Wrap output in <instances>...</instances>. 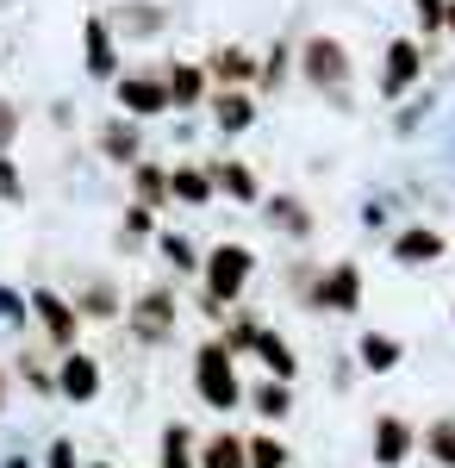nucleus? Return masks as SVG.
I'll list each match as a JSON object with an SVG mask.
<instances>
[{
	"label": "nucleus",
	"instance_id": "1",
	"mask_svg": "<svg viewBox=\"0 0 455 468\" xmlns=\"http://www.w3.org/2000/svg\"><path fill=\"white\" fill-rule=\"evenodd\" d=\"M249 269H256V256L244 250V244H218V250L206 256V313H225L238 293H244V282H249Z\"/></svg>",
	"mask_w": 455,
	"mask_h": 468
},
{
	"label": "nucleus",
	"instance_id": "2",
	"mask_svg": "<svg viewBox=\"0 0 455 468\" xmlns=\"http://www.w3.org/2000/svg\"><path fill=\"white\" fill-rule=\"evenodd\" d=\"M194 381H200L206 406H218V412L238 406V375H231V350H225V344H206V350L194 356Z\"/></svg>",
	"mask_w": 455,
	"mask_h": 468
},
{
	"label": "nucleus",
	"instance_id": "3",
	"mask_svg": "<svg viewBox=\"0 0 455 468\" xmlns=\"http://www.w3.org/2000/svg\"><path fill=\"white\" fill-rule=\"evenodd\" d=\"M300 69H306V81H312V88H324V94H344L350 57H344V44H337V37H306Z\"/></svg>",
	"mask_w": 455,
	"mask_h": 468
},
{
	"label": "nucleus",
	"instance_id": "4",
	"mask_svg": "<svg viewBox=\"0 0 455 468\" xmlns=\"http://www.w3.org/2000/svg\"><path fill=\"white\" fill-rule=\"evenodd\" d=\"M355 300H362V275H355V262H337V269L312 288V306H324V313H350Z\"/></svg>",
	"mask_w": 455,
	"mask_h": 468
},
{
	"label": "nucleus",
	"instance_id": "5",
	"mask_svg": "<svg viewBox=\"0 0 455 468\" xmlns=\"http://www.w3.org/2000/svg\"><path fill=\"white\" fill-rule=\"evenodd\" d=\"M418 69H424V50L406 44V37H393V44H386V69H381V94L386 101L406 94V81H418Z\"/></svg>",
	"mask_w": 455,
	"mask_h": 468
},
{
	"label": "nucleus",
	"instance_id": "6",
	"mask_svg": "<svg viewBox=\"0 0 455 468\" xmlns=\"http://www.w3.org/2000/svg\"><path fill=\"white\" fill-rule=\"evenodd\" d=\"M119 107L132 112V119L163 112L169 107V81H156V75H125V81H119Z\"/></svg>",
	"mask_w": 455,
	"mask_h": 468
},
{
	"label": "nucleus",
	"instance_id": "7",
	"mask_svg": "<svg viewBox=\"0 0 455 468\" xmlns=\"http://www.w3.org/2000/svg\"><path fill=\"white\" fill-rule=\"evenodd\" d=\"M57 388H63L69 399H94V394H101V362L81 356V350H69L63 368H57Z\"/></svg>",
	"mask_w": 455,
	"mask_h": 468
},
{
	"label": "nucleus",
	"instance_id": "8",
	"mask_svg": "<svg viewBox=\"0 0 455 468\" xmlns=\"http://www.w3.org/2000/svg\"><path fill=\"white\" fill-rule=\"evenodd\" d=\"M406 456H412V425H406V419H381V425H375V463L399 468Z\"/></svg>",
	"mask_w": 455,
	"mask_h": 468
},
{
	"label": "nucleus",
	"instance_id": "9",
	"mask_svg": "<svg viewBox=\"0 0 455 468\" xmlns=\"http://www.w3.org/2000/svg\"><path fill=\"white\" fill-rule=\"evenodd\" d=\"M132 324H138V337H163V331L175 324V300H169L163 288H150V293L138 300V313H132Z\"/></svg>",
	"mask_w": 455,
	"mask_h": 468
},
{
	"label": "nucleus",
	"instance_id": "10",
	"mask_svg": "<svg viewBox=\"0 0 455 468\" xmlns=\"http://www.w3.org/2000/svg\"><path fill=\"white\" fill-rule=\"evenodd\" d=\"M32 306H37V319H44V331H50L57 344H75V306H69V300H57V293H37Z\"/></svg>",
	"mask_w": 455,
	"mask_h": 468
},
{
	"label": "nucleus",
	"instance_id": "11",
	"mask_svg": "<svg viewBox=\"0 0 455 468\" xmlns=\"http://www.w3.org/2000/svg\"><path fill=\"white\" fill-rule=\"evenodd\" d=\"M212 119H218V125H225V132H244L249 119H256V101H249L244 88H225V94H218V101H212Z\"/></svg>",
	"mask_w": 455,
	"mask_h": 468
},
{
	"label": "nucleus",
	"instance_id": "12",
	"mask_svg": "<svg viewBox=\"0 0 455 468\" xmlns=\"http://www.w3.org/2000/svg\"><path fill=\"white\" fill-rule=\"evenodd\" d=\"M249 344H256V356L269 362V375H275V381H293V368H300V362H293V350L280 344L275 331H249Z\"/></svg>",
	"mask_w": 455,
	"mask_h": 468
},
{
	"label": "nucleus",
	"instance_id": "13",
	"mask_svg": "<svg viewBox=\"0 0 455 468\" xmlns=\"http://www.w3.org/2000/svg\"><path fill=\"white\" fill-rule=\"evenodd\" d=\"M393 256H399V262H437V256H443V238H437V231H399V238H393Z\"/></svg>",
	"mask_w": 455,
	"mask_h": 468
},
{
	"label": "nucleus",
	"instance_id": "14",
	"mask_svg": "<svg viewBox=\"0 0 455 468\" xmlns=\"http://www.w3.org/2000/svg\"><path fill=\"white\" fill-rule=\"evenodd\" d=\"M112 63H119V57H112V37H106V19L101 13H94V19H88V75H112Z\"/></svg>",
	"mask_w": 455,
	"mask_h": 468
},
{
	"label": "nucleus",
	"instance_id": "15",
	"mask_svg": "<svg viewBox=\"0 0 455 468\" xmlns=\"http://www.w3.org/2000/svg\"><path fill=\"white\" fill-rule=\"evenodd\" d=\"M169 194L187 200V207H200V200H212V176L206 169H175V176H169Z\"/></svg>",
	"mask_w": 455,
	"mask_h": 468
},
{
	"label": "nucleus",
	"instance_id": "16",
	"mask_svg": "<svg viewBox=\"0 0 455 468\" xmlns=\"http://www.w3.org/2000/svg\"><path fill=\"white\" fill-rule=\"evenodd\" d=\"M200 88H206V75L194 69V63H181V69L169 75V107H194V101H200Z\"/></svg>",
	"mask_w": 455,
	"mask_h": 468
},
{
	"label": "nucleus",
	"instance_id": "17",
	"mask_svg": "<svg viewBox=\"0 0 455 468\" xmlns=\"http://www.w3.org/2000/svg\"><path fill=\"white\" fill-rule=\"evenodd\" d=\"M200 468H244V443L238 437H212L200 450Z\"/></svg>",
	"mask_w": 455,
	"mask_h": 468
},
{
	"label": "nucleus",
	"instance_id": "18",
	"mask_svg": "<svg viewBox=\"0 0 455 468\" xmlns=\"http://www.w3.org/2000/svg\"><path fill=\"white\" fill-rule=\"evenodd\" d=\"M362 362H368L375 375H386V368L399 362V344H393V337H381V331H368V337H362Z\"/></svg>",
	"mask_w": 455,
	"mask_h": 468
},
{
	"label": "nucleus",
	"instance_id": "19",
	"mask_svg": "<svg viewBox=\"0 0 455 468\" xmlns=\"http://www.w3.org/2000/svg\"><path fill=\"white\" fill-rule=\"evenodd\" d=\"M212 69L225 75V81H249V75H256V57H249V50H218Z\"/></svg>",
	"mask_w": 455,
	"mask_h": 468
},
{
	"label": "nucleus",
	"instance_id": "20",
	"mask_svg": "<svg viewBox=\"0 0 455 468\" xmlns=\"http://www.w3.org/2000/svg\"><path fill=\"white\" fill-rule=\"evenodd\" d=\"M244 463L249 468H287V450L269 443V437H256V443H244Z\"/></svg>",
	"mask_w": 455,
	"mask_h": 468
},
{
	"label": "nucleus",
	"instance_id": "21",
	"mask_svg": "<svg viewBox=\"0 0 455 468\" xmlns=\"http://www.w3.org/2000/svg\"><path fill=\"white\" fill-rule=\"evenodd\" d=\"M430 456L443 468H455V419H437V425H430Z\"/></svg>",
	"mask_w": 455,
	"mask_h": 468
},
{
	"label": "nucleus",
	"instance_id": "22",
	"mask_svg": "<svg viewBox=\"0 0 455 468\" xmlns=\"http://www.w3.org/2000/svg\"><path fill=\"white\" fill-rule=\"evenodd\" d=\"M163 468H194V456H187V425H169V437H163Z\"/></svg>",
	"mask_w": 455,
	"mask_h": 468
},
{
	"label": "nucleus",
	"instance_id": "23",
	"mask_svg": "<svg viewBox=\"0 0 455 468\" xmlns=\"http://www.w3.org/2000/svg\"><path fill=\"white\" fill-rule=\"evenodd\" d=\"M101 144L112 150L119 163H132V150H138V132H132V125H106V132H101Z\"/></svg>",
	"mask_w": 455,
	"mask_h": 468
},
{
	"label": "nucleus",
	"instance_id": "24",
	"mask_svg": "<svg viewBox=\"0 0 455 468\" xmlns=\"http://www.w3.org/2000/svg\"><path fill=\"white\" fill-rule=\"evenodd\" d=\"M218 181H225L238 200H256V176H249L244 163H225V169H218Z\"/></svg>",
	"mask_w": 455,
	"mask_h": 468
},
{
	"label": "nucleus",
	"instance_id": "25",
	"mask_svg": "<svg viewBox=\"0 0 455 468\" xmlns=\"http://www.w3.org/2000/svg\"><path fill=\"white\" fill-rule=\"evenodd\" d=\"M163 194H169V176L143 163V169H138V200H163Z\"/></svg>",
	"mask_w": 455,
	"mask_h": 468
},
{
	"label": "nucleus",
	"instance_id": "26",
	"mask_svg": "<svg viewBox=\"0 0 455 468\" xmlns=\"http://www.w3.org/2000/svg\"><path fill=\"white\" fill-rule=\"evenodd\" d=\"M269 213H275V225H287V231H312V218L300 213V207H293V200H275V207H269Z\"/></svg>",
	"mask_w": 455,
	"mask_h": 468
},
{
	"label": "nucleus",
	"instance_id": "27",
	"mask_svg": "<svg viewBox=\"0 0 455 468\" xmlns=\"http://www.w3.org/2000/svg\"><path fill=\"white\" fill-rule=\"evenodd\" d=\"M256 412H269V419H280V412H287V388H256Z\"/></svg>",
	"mask_w": 455,
	"mask_h": 468
},
{
	"label": "nucleus",
	"instance_id": "28",
	"mask_svg": "<svg viewBox=\"0 0 455 468\" xmlns=\"http://www.w3.org/2000/svg\"><path fill=\"white\" fill-rule=\"evenodd\" d=\"M88 313H94V319H112V313H119V293H112V288H94V293H88Z\"/></svg>",
	"mask_w": 455,
	"mask_h": 468
},
{
	"label": "nucleus",
	"instance_id": "29",
	"mask_svg": "<svg viewBox=\"0 0 455 468\" xmlns=\"http://www.w3.org/2000/svg\"><path fill=\"white\" fill-rule=\"evenodd\" d=\"M0 319H6V324H19V319H26V300H19L13 288H0Z\"/></svg>",
	"mask_w": 455,
	"mask_h": 468
},
{
	"label": "nucleus",
	"instance_id": "30",
	"mask_svg": "<svg viewBox=\"0 0 455 468\" xmlns=\"http://www.w3.org/2000/svg\"><path fill=\"white\" fill-rule=\"evenodd\" d=\"M443 13H450V0H418V19H424V26H443Z\"/></svg>",
	"mask_w": 455,
	"mask_h": 468
},
{
	"label": "nucleus",
	"instance_id": "31",
	"mask_svg": "<svg viewBox=\"0 0 455 468\" xmlns=\"http://www.w3.org/2000/svg\"><path fill=\"white\" fill-rule=\"evenodd\" d=\"M13 132H19V112H13V107H6V101H0V150L13 144Z\"/></svg>",
	"mask_w": 455,
	"mask_h": 468
},
{
	"label": "nucleus",
	"instance_id": "32",
	"mask_svg": "<svg viewBox=\"0 0 455 468\" xmlns=\"http://www.w3.org/2000/svg\"><path fill=\"white\" fill-rule=\"evenodd\" d=\"M163 250H169V262H175V269H194V256H187V244H181V238H163Z\"/></svg>",
	"mask_w": 455,
	"mask_h": 468
},
{
	"label": "nucleus",
	"instance_id": "33",
	"mask_svg": "<svg viewBox=\"0 0 455 468\" xmlns=\"http://www.w3.org/2000/svg\"><path fill=\"white\" fill-rule=\"evenodd\" d=\"M44 463H50V468H75V450H69V443H50V456H44Z\"/></svg>",
	"mask_w": 455,
	"mask_h": 468
},
{
	"label": "nucleus",
	"instance_id": "34",
	"mask_svg": "<svg viewBox=\"0 0 455 468\" xmlns=\"http://www.w3.org/2000/svg\"><path fill=\"white\" fill-rule=\"evenodd\" d=\"M0 194H19V176H13V163H0Z\"/></svg>",
	"mask_w": 455,
	"mask_h": 468
},
{
	"label": "nucleus",
	"instance_id": "35",
	"mask_svg": "<svg viewBox=\"0 0 455 468\" xmlns=\"http://www.w3.org/2000/svg\"><path fill=\"white\" fill-rule=\"evenodd\" d=\"M101 468H106V463H101Z\"/></svg>",
	"mask_w": 455,
	"mask_h": 468
}]
</instances>
